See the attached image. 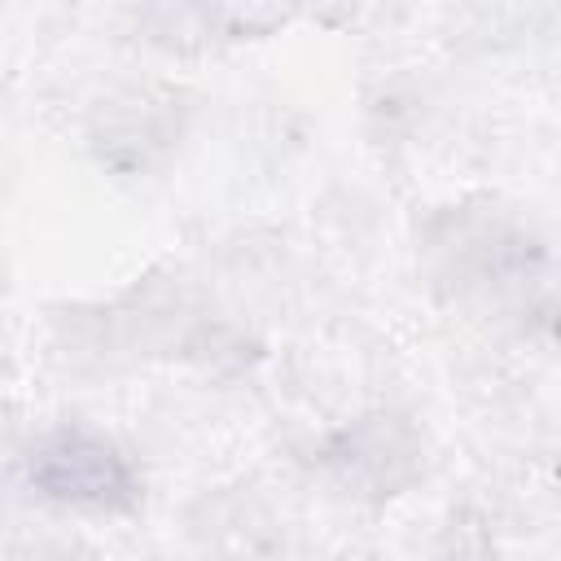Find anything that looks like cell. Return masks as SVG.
Wrapping results in <instances>:
<instances>
[{
  "instance_id": "obj_1",
  "label": "cell",
  "mask_w": 561,
  "mask_h": 561,
  "mask_svg": "<svg viewBox=\"0 0 561 561\" xmlns=\"http://www.w3.org/2000/svg\"><path fill=\"white\" fill-rule=\"evenodd\" d=\"M26 478L39 495L96 513H127L140 500V482L127 456L88 430H53L35 443Z\"/></svg>"
}]
</instances>
